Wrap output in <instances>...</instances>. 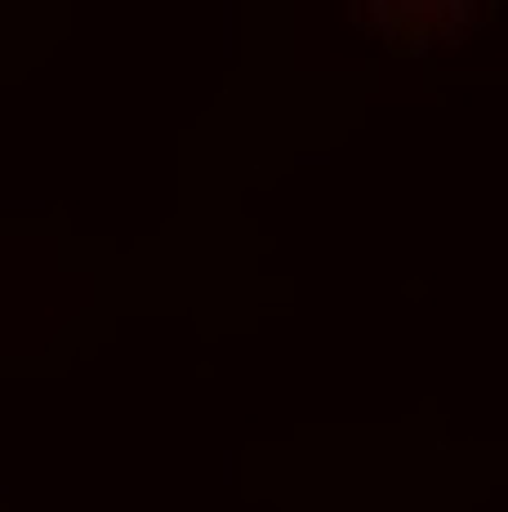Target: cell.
Wrapping results in <instances>:
<instances>
[{"instance_id": "1", "label": "cell", "mask_w": 508, "mask_h": 512, "mask_svg": "<svg viewBox=\"0 0 508 512\" xmlns=\"http://www.w3.org/2000/svg\"><path fill=\"white\" fill-rule=\"evenodd\" d=\"M366 32L402 49H433L464 41L477 27V0H353Z\"/></svg>"}]
</instances>
